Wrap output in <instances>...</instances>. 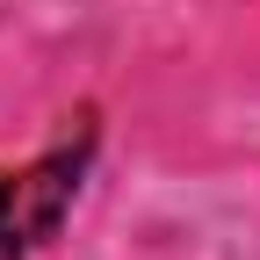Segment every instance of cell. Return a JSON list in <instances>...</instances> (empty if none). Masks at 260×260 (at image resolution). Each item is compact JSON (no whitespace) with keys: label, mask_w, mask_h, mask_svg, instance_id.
<instances>
[{"label":"cell","mask_w":260,"mask_h":260,"mask_svg":"<svg viewBox=\"0 0 260 260\" xmlns=\"http://www.w3.org/2000/svg\"><path fill=\"white\" fill-rule=\"evenodd\" d=\"M87 145H94V130H80L73 145H58V152H44L29 174H15V224H22L29 246L51 239L58 224H65V203H73L80 167H87Z\"/></svg>","instance_id":"6da1fadb"},{"label":"cell","mask_w":260,"mask_h":260,"mask_svg":"<svg viewBox=\"0 0 260 260\" xmlns=\"http://www.w3.org/2000/svg\"><path fill=\"white\" fill-rule=\"evenodd\" d=\"M0 260H29V239L15 224V174H0Z\"/></svg>","instance_id":"7a4b0ae2"}]
</instances>
